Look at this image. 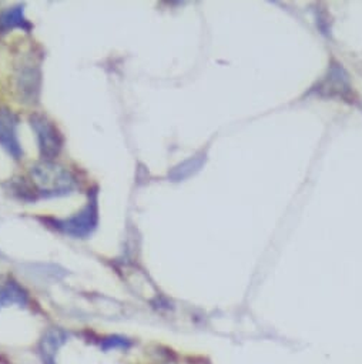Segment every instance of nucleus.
<instances>
[{"mask_svg":"<svg viewBox=\"0 0 362 364\" xmlns=\"http://www.w3.org/2000/svg\"><path fill=\"white\" fill-rule=\"evenodd\" d=\"M32 181L36 186V193H40L43 198L65 196L76 188V180L72 173L52 161H43L32 167Z\"/></svg>","mask_w":362,"mask_h":364,"instance_id":"f257e3e1","label":"nucleus"},{"mask_svg":"<svg viewBox=\"0 0 362 364\" xmlns=\"http://www.w3.org/2000/svg\"><path fill=\"white\" fill-rule=\"evenodd\" d=\"M99 208H97V193L93 192L87 205L76 215L67 219H46L52 228L59 232L73 236V237H89L97 226Z\"/></svg>","mask_w":362,"mask_h":364,"instance_id":"f03ea898","label":"nucleus"},{"mask_svg":"<svg viewBox=\"0 0 362 364\" xmlns=\"http://www.w3.org/2000/svg\"><path fill=\"white\" fill-rule=\"evenodd\" d=\"M23 29V31H31L32 25L26 21L23 15V8H12L8 9L0 15V31H9V29Z\"/></svg>","mask_w":362,"mask_h":364,"instance_id":"0eeeda50","label":"nucleus"},{"mask_svg":"<svg viewBox=\"0 0 362 364\" xmlns=\"http://www.w3.org/2000/svg\"><path fill=\"white\" fill-rule=\"evenodd\" d=\"M28 303L26 291L16 282H6L0 284V307L8 304H21L25 306Z\"/></svg>","mask_w":362,"mask_h":364,"instance_id":"423d86ee","label":"nucleus"},{"mask_svg":"<svg viewBox=\"0 0 362 364\" xmlns=\"http://www.w3.org/2000/svg\"><path fill=\"white\" fill-rule=\"evenodd\" d=\"M31 123L36 132L40 154L45 161H50L57 157L63 147V137L55 123L43 114H33L31 117Z\"/></svg>","mask_w":362,"mask_h":364,"instance_id":"7ed1b4c3","label":"nucleus"},{"mask_svg":"<svg viewBox=\"0 0 362 364\" xmlns=\"http://www.w3.org/2000/svg\"><path fill=\"white\" fill-rule=\"evenodd\" d=\"M67 334L62 330H50L40 343V354L43 364H56V353L66 341Z\"/></svg>","mask_w":362,"mask_h":364,"instance_id":"39448f33","label":"nucleus"},{"mask_svg":"<svg viewBox=\"0 0 362 364\" xmlns=\"http://www.w3.org/2000/svg\"><path fill=\"white\" fill-rule=\"evenodd\" d=\"M18 119L8 110L0 112V144H2L15 159L22 156V147L16 136Z\"/></svg>","mask_w":362,"mask_h":364,"instance_id":"20e7f679","label":"nucleus"},{"mask_svg":"<svg viewBox=\"0 0 362 364\" xmlns=\"http://www.w3.org/2000/svg\"><path fill=\"white\" fill-rule=\"evenodd\" d=\"M131 346V341L120 337V336H110V337H104L100 343V347L106 351L109 350H116V348H121V350H127Z\"/></svg>","mask_w":362,"mask_h":364,"instance_id":"6e6552de","label":"nucleus"}]
</instances>
